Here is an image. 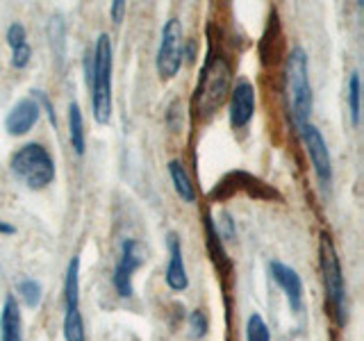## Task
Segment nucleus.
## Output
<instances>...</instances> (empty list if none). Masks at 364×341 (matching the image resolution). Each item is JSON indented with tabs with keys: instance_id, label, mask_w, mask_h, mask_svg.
Here are the masks:
<instances>
[{
	"instance_id": "nucleus-18",
	"label": "nucleus",
	"mask_w": 364,
	"mask_h": 341,
	"mask_svg": "<svg viewBox=\"0 0 364 341\" xmlns=\"http://www.w3.org/2000/svg\"><path fill=\"white\" fill-rule=\"evenodd\" d=\"M16 291H18V298L26 303V307L34 310V307L41 305V298H43V287L41 282L32 280V278H23L18 284H16Z\"/></svg>"
},
{
	"instance_id": "nucleus-15",
	"label": "nucleus",
	"mask_w": 364,
	"mask_h": 341,
	"mask_svg": "<svg viewBox=\"0 0 364 341\" xmlns=\"http://www.w3.org/2000/svg\"><path fill=\"white\" fill-rule=\"evenodd\" d=\"M166 168H168V175H171V182H173V189L178 196L185 202H196V187H193L185 164L178 162V159H171Z\"/></svg>"
},
{
	"instance_id": "nucleus-8",
	"label": "nucleus",
	"mask_w": 364,
	"mask_h": 341,
	"mask_svg": "<svg viewBox=\"0 0 364 341\" xmlns=\"http://www.w3.org/2000/svg\"><path fill=\"white\" fill-rule=\"evenodd\" d=\"M144 248L141 244L136 242V239H125L121 244V255H119V261H117V269H114V276H112V282H114V289L121 296V298H130L134 293V284H132V278L136 269L144 264Z\"/></svg>"
},
{
	"instance_id": "nucleus-22",
	"label": "nucleus",
	"mask_w": 364,
	"mask_h": 341,
	"mask_svg": "<svg viewBox=\"0 0 364 341\" xmlns=\"http://www.w3.org/2000/svg\"><path fill=\"white\" fill-rule=\"evenodd\" d=\"M30 60H32L30 43L28 45H21V48H16V50H11V66L18 68V71H21V68H28Z\"/></svg>"
},
{
	"instance_id": "nucleus-10",
	"label": "nucleus",
	"mask_w": 364,
	"mask_h": 341,
	"mask_svg": "<svg viewBox=\"0 0 364 341\" xmlns=\"http://www.w3.org/2000/svg\"><path fill=\"white\" fill-rule=\"evenodd\" d=\"M255 117V89L248 80H239L230 91V125L232 130H244Z\"/></svg>"
},
{
	"instance_id": "nucleus-24",
	"label": "nucleus",
	"mask_w": 364,
	"mask_h": 341,
	"mask_svg": "<svg viewBox=\"0 0 364 341\" xmlns=\"http://www.w3.org/2000/svg\"><path fill=\"white\" fill-rule=\"evenodd\" d=\"M32 98L37 100V105H39V107H43V109H46V114H48L50 125L57 130V117H55V112H53V102H50V98L46 96L43 91H32Z\"/></svg>"
},
{
	"instance_id": "nucleus-7",
	"label": "nucleus",
	"mask_w": 364,
	"mask_h": 341,
	"mask_svg": "<svg viewBox=\"0 0 364 341\" xmlns=\"http://www.w3.org/2000/svg\"><path fill=\"white\" fill-rule=\"evenodd\" d=\"M182 57H185L182 23L178 18H168L162 28V37H159V48L155 57V68L159 80H173L182 66Z\"/></svg>"
},
{
	"instance_id": "nucleus-3",
	"label": "nucleus",
	"mask_w": 364,
	"mask_h": 341,
	"mask_svg": "<svg viewBox=\"0 0 364 341\" xmlns=\"http://www.w3.org/2000/svg\"><path fill=\"white\" fill-rule=\"evenodd\" d=\"M9 168L32 191L48 189L57 175L55 159L48 153V148L41 144H26L11 153Z\"/></svg>"
},
{
	"instance_id": "nucleus-4",
	"label": "nucleus",
	"mask_w": 364,
	"mask_h": 341,
	"mask_svg": "<svg viewBox=\"0 0 364 341\" xmlns=\"http://www.w3.org/2000/svg\"><path fill=\"white\" fill-rule=\"evenodd\" d=\"M230 82H232L230 64L221 55L219 57L210 55V60L205 62L198 77L196 96H193V105H196V112L200 117H212L223 105L228 96H230Z\"/></svg>"
},
{
	"instance_id": "nucleus-17",
	"label": "nucleus",
	"mask_w": 364,
	"mask_h": 341,
	"mask_svg": "<svg viewBox=\"0 0 364 341\" xmlns=\"http://www.w3.org/2000/svg\"><path fill=\"white\" fill-rule=\"evenodd\" d=\"M360 96H362V85H360V73L353 71L348 77V87H346V98H348V114H350V123L353 128L360 125L362 117V107H360Z\"/></svg>"
},
{
	"instance_id": "nucleus-25",
	"label": "nucleus",
	"mask_w": 364,
	"mask_h": 341,
	"mask_svg": "<svg viewBox=\"0 0 364 341\" xmlns=\"http://www.w3.org/2000/svg\"><path fill=\"white\" fill-rule=\"evenodd\" d=\"M125 11H128V5H125L123 0H114V3L109 5V16H112L114 23H121Z\"/></svg>"
},
{
	"instance_id": "nucleus-13",
	"label": "nucleus",
	"mask_w": 364,
	"mask_h": 341,
	"mask_svg": "<svg viewBox=\"0 0 364 341\" xmlns=\"http://www.w3.org/2000/svg\"><path fill=\"white\" fill-rule=\"evenodd\" d=\"M41 117V107L34 98H21L5 117V130L9 136H23L28 134Z\"/></svg>"
},
{
	"instance_id": "nucleus-12",
	"label": "nucleus",
	"mask_w": 364,
	"mask_h": 341,
	"mask_svg": "<svg viewBox=\"0 0 364 341\" xmlns=\"http://www.w3.org/2000/svg\"><path fill=\"white\" fill-rule=\"evenodd\" d=\"M166 248H168V266L164 273L166 287L176 293H182L189 287V276H187L185 257H182V244H180L178 232L171 230L166 234Z\"/></svg>"
},
{
	"instance_id": "nucleus-9",
	"label": "nucleus",
	"mask_w": 364,
	"mask_h": 341,
	"mask_svg": "<svg viewBox=\"0 0 364 341\" xmlns=\"http://www.w3.org/2000/svg\"><path fill=\"white\" fill-rule=\"evenodd\" d=\"M299 132H301V139L305 144V151H307V155H310V162H312V168H314L318 182H321L323 187H330L333 185V157H330L323 134L318 132V128L312 123L301 125Z\"/></svg>"
},
{
	"instance_id": "nucleus-6",
	"label": "nucleus",
	"mask_w": 364,
	"mask_h": 341,
	"mask_svg": "<svg viewBox=\"0 0 364 341\" xmlns=\"http://www.w3.org/2000/svg\"><path fill=\"white\" fill-rule=\"evenodd\" d=\"M64 341H87L85 318L80 312V257H71L64 278Z\"/></svg>"
},
{
	"instance_id": "nucleus-1",
	"label": "nucleus",
	"mask_w": 364,
	"mask_h": 341,
	"mask_svg": "<svg viewBox=\"0 0 364 341\" xmlns=\"http://www.w3.org/2000/svg\"><path fill=\"white\" fill-rule=\"evenodd\" d=\"M112 71H114V48L109 34H98L94 50L87 55V82L91 89V112L98 125L112 121Z\"/></svg>"
},
{
	"instance_id": "nucleus-5",
	"label": "nucleus",
	"mask_w": 364,
	"mask_h": 341,
	"mask_svg": "<svg viewBox=\"0 0 364 341\" xmlns=\"http://www.w3.org/2000/svg\"><path fill=\"white\" fill-rule=\"evenodd\" d=\"M318 257H321V276H323V284H326L328 303L333 307L337 325L344 328L348 323V296H346L344 273H341L335 244L328 234H321V242H318Z\"/></svg>"
},
{
	"instance_id": "nucleus-19",
	"label": "nucleus",
	"mask_w": 364,
	"mask_h": 341,
	"mask_svg": "<svg viewBox=\"0 0 364 341\" xmlns=\"http://www.w3.org/2000/svg\"><path fill=\"white\" fill-rule=\"evenodd\" d=\"M246 341H271V330L262 314H250L246 321Z\"/></svg>"
},
{
	"instance_id": "nucleus-2",
	"label": "nucleus",
	"mask_w": 364,
	"mask_h": 341,
	"mask_svg": "<svg viewBox=\"0 0 364 341\" xmlns=\"http://www.w3.org/2000/svg\"><path fill=\"white\" fill-rule=\"evenodd\" d=\"M284 102H287L289 117L296 128L310 123L314 98L310 85V66H307V53L296 45L284 62Z\"/></svg>"
},
{
	"instance_id": "nucleus-14",
	"label": "nucleus",
	"mask_w": 364,
	"mask_h": 341,
	"mask_svg": "<svg viewBox=\"0 0 364 341\" xmlns=\"http://www.w3.org/2000/svg\"><path fill=\"white\" fill-rule=\"evenodd\" d=\"M0 341H23V316L14 296H7L0 310Z\"/></svg>"
},
{
	"instance_id": "nucleus-20",
	"label": "nucleus",
	"mask_w": 364,
	"mask_h": 341,
	"mask_svg": "<svg viewBox=\"0 0 364 341\" xmlns=\"http://www.w3.org/2000/svg\"><path fill=\"white\" fill-rule=\"evenodd\" d=\"M189 330H191V337L193 339H203L205 335H208V330H210V318H208V314H205L203 310H193L189 314Z\"/></svg>"
},
{
	"instance_id": "nucleus-16",
	"label": "nucleus",
	"mask_w": 364,
	"mask_h": 341,
	"mask_svg": "<svg viewBox=\"0 0 364 341\" xmlns=\"http://www.w3.org/2000/svg\"><path fill=\"white\" fill-rule=\"evenodd\" d=\"M68 136H71V146L77 157H82L87 151V132H85V119L82 109L77 102L68 105Z\"/></svg>"
},
{
	"instance_id": "nucleus-21",
	"label": "nucleus",
	"mask_w": 364,
	"mask_h": 341,
	"mask_svg": "<svg viewBox=\"0 0 364 341\" xmlns=\"http://www.w3.org/2000/svg\"><path fill=\"white\" fill-rule=\"evenodd\" d=\"M5 39H7V45H9L11 50L21 48V45H28V30H26V26H23V23H11V26L7 28Z\"/></svg>"
},
{
	"instance_id": "nucleus-23",
	"label": "nucleus",
	"mask_w": 364,
	"mask_h": 341,
	"mask_svg": "<svg viewBox=\"0 0 364 341\" xmlns=\"http://www.w3.org/2000/svg\"><path fill=\"white\" fill-rule=\"evenodd\" d=\"M55 30H57V34H55L53 30H48V32H50V41H53V50H55V55L62 60V55H64V26H62V18H60V16H57Z\"/></svg>"
},
{
	"instance_id": "nucleus-26",
	"label": "nucleus",
	"mask_w": 364,
	"mask_h": 341,
	"mask_svg": "<svg viewBox=\"0 0 364 341\" xmlns=\"http://www.w3.org/2000/svg\"><path fill=\"white\" fill-rule=\"evenodd\" d=\"M16 232V227L11 225V223H5V221H0V234H14Z\"/></svg>"
},
{
	"instance_id": "nucleus-11",
	"label": "nucleus",
	"mask_w": 364,
	"mask_h": 341,
	"mask_svg": "<svg viewBox=\"0 0 364 341\" xmlns=\"http://www.w3.org/2000/svg\"><path fill=\"white\" fill-rule=\"evenodd\" d=\"M269 273H271V280L282 289L284 298H287V303H289V310L294 314H299L303 310V280H301V276L291 266L282 264V261H278V259L269 261Z\"/></svg>"
}]
</instances>
